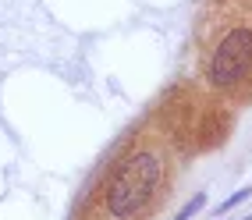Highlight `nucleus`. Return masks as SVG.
Returning a JSON list of instances; mask_svg holds the SVG:
<instances>
[{
	"label": "nucleus",
	"mask_w": 252,
	"mask_h": 220,
	"mask_svg": "<svg viewBox=\"0 0 252 220\" xmlns=\"http://www.w3.org/2000/svg\"><path fill=\"white\" fill-rule=\"evenodd\" d=\"M249 195H252V189H242V192H234V195H227V199L220 202V206H213V210H217V213H227L231 206H238V202H245Z\"/></svg>",
	"instance_id": "obj_4"
},
{
	"label": "nucleus",
	"mask_w": 252,
	"mask_h": 220,
	"mask_svg": "<svg viewBox=\"0 0 252 220\" xmlns=\"http://www.w3.org/2000/svg\"><path fill=\"white\" fill-rule=\"evenodd\" d=\"M203 206H206V195L199 192V195H192V199H189V206H185V210H181L174 220H192V217H195L199 210H203Z\"/></svg>",
	"instance_id": "obj_3"
},
{
	"label": "nucleus",
	"mask_w": 252,
	"mask_h": 220,
	"mask_svg": "<svg viewBox=\"0 0 252 220\" xmlns=\"http://www.w3.org/2000/svg\"><path fill=\"white\" fill-rule=\"evenodd\" d=\"M252 67V29H231L213 50V61L206 67V78L213 89H231L249 75Z\"/></svg>",
	"instance_id": "obj_2"
},
{
	"label": "nucleus",
	"mask_w": 252,
	"mask_h": 220,
	"mask_svg": "<svg viewBox=\"0 0 252 220\" xmlns=\"http://www.w3.org/2000/svg\"><path fill=\"white\" fill-rule=\"evenodd\" d=\"M163 178V160L153 153V149H142V153L128 157L121 167L114 171L110 185H107V195H103V206L114 220H131L139 217L149 199H153L157 185Z\"/></svg>",
	"instance_id": "obj_1"
}]
</instances>
